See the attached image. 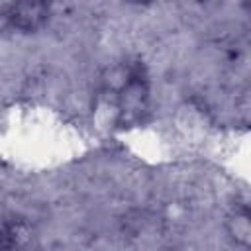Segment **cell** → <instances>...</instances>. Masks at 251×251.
Listing matches in <instances>:
<instances>
[{
  "label": "cell",
  "instance_id": "obj_1",
  "mask_svg": "<svg viewBox=\"0 0 251 251\" xmlns=\"http://www.w3.org/2000/svg\"><path fill=\"white\" fill-rule=\"evenodd\" d=\"M149 82L139 73H131L129 78L114 92L116 110H118V126L129 127L135 126L143 114L149 110Z\"/></svg>",
  "mask_w": 251,
  "mask_h": 251
},
{
  "label": "cell",
  "instance_id": "obj_2",
  "mask_svg": "<svg viewBox=\"0 0 251 251\" xmlns=\"http://www.w3.org/2000/svg\"><path fill=\"white\" fill-rule=\"evenodd\" d=\"M0 16L6 24L20 33H37L51 18V6L45 2H8L0 4Z\"/></svg>",
  "mask_w": 251,
  "mask_h": 251
},
{
  "label": "cell",
  "instance_id": "obj_3",
  "mask_svg": "<svg viewBox=\"0 0 251 251\" xmlns=\"http://www.w3.org/2000/svg\"><path fill=\"white\" fill-rule=\"evenodd\" d=\"M224 229L229 241L241 249H247L251 243V216L247 208H235L226 216Z\"/></svg>",
  "mask_w": 251,
  "mask_h": 251
},
{
  "label": "cell",
  "instance_id": "obj_4",
  "mask_svg": "<svg viewBox=\"0 0 251 251\" xmlns=\"http://www.w3.org/2000/svg\"><path fill=\"white\" fill-rule=\"evenodd\" d=\"M0 251H10V235L0 231Z\"/></svg>",
  "mask_w": 251,
  "mask_h": 251
},
{
  "label": "cell",
  "instance_id": "obj_5",
  "mask_svg": "<svg viewBox=\"0 0 251 251\" xmlns=\"http://www.w3.org/2000/svg\"><path fill=\"white\" fill-rule=\"evenodd\" d=\"M159 251H178V249H175V247H163V249H159Z\"/></svg>",
  "mask_w": 251,
  "mask_h": 251
}]
</instances>
